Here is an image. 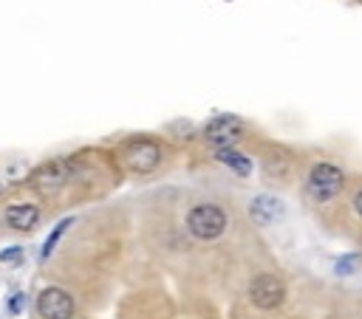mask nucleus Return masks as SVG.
Listing matches in <instances>:
<instances>
[{
    "mask_svg": "<svg viewBox=\"0 0 362 319\" xmlns=\"http://www.w3.org/2000/svg\"><path fill=\"white\" fill-rule=\"evenodd\" d=\"M303 189H305V198L317 206H331L337 203L345 189H348V172L342 164L337 161H328V158H320L308 167L305 172V181H303Z\"/></svg>",
    "mask_w": 362,
    "mask_h": 319,
    "instance_id": "1",
    "label": "nucleus"
},
{
    "mask_svg": "<svg viewBox=\"0 0 362 319\" xmlns=\"http://www.w3.org/2000/svg\"><path fill=\"white\" fill-rule=\"evenodd\" d=\"M226 223L229 217L218 203H195L187 212V229L195 240H218L226 231Z\"/></svg>",
    "mask_w": 362,
    "mask_h": 319,
    "instance_id": "2",
    "label": "nucleus"
},
{
    "mask_svg": "<svg viewBox=\"0 0 362 319\" xmlns=\"http://www.w3.org/2000/svg\"><path fill=\"white\" fill-rule=\"evenodd\" d=\"M249 299L260 311H274V308H280L286 302V282L277 274L263 271V274L252 277V282H249Z\"/></svg>",
    "mask_w": 362,
    "mask_h": 319,
    "instance_id": "3",
    "label": "nucleus"
},
{
    "mask_svg": "<svg viewBox=\"0 0 362 319\" xmlns=\"http://www.w3.org/2000/svg\"><path fill=\"white\" fill-rule=\"evenodd\" d=\"M124 164L139 172V175H147L153 172L158 164H161V144L153 141V138H133L124 144Z\"/></svg>",
    "mask_w": 362,
    "mask_h": 319,
    "instance_id": "4",
    "label": "nucleus"
},
{
    "mask_svg": "<svg viewBox=\"0 0 362 319\" xmlns=\"http://www.w3.org/2000/svg\"><path fill=\"white\" fill-rule=\"evenodd\" d=\"M246 136V127H243V121L238 119V116H229V113H223V116H215L212 121H206V127H204V138L215 147V150H223V147H235L240 138Z\"/></svg>",
    "mask_w": 362,
    "mask_h": 319,
    "instance_id": "5",
    "label": "nucleus"
},
{
    "mask_svg": "<svg viewBox=\"0 0 362 319\" xmlns=\"http://www.w3.org/2000/svg\"><path fill=\"white\" fill-rule=\"evenodd\" d=\"M37 311L42 319H71L74 313V299L62 288H45L37 296Z\"/></svg>",
    "mask_w": 362,
    "mask_h": 319,
    "instance_id": "6",
    "label": "nucleus"
},
{
    "mask_svg": "<svg viewBox=\"0 0 362 319\" xmlns=\"http://www.w3.org/2000/svg\"><path fill=\"white\" fill-rule=\"evenodd\" d=\"M68 175H71L68 161H51V164L40 167V169L31 175V183H34V189H37V192L51 195V192H57V189H62V186H65Z\"/></svg>",
    "mask_w": 362,
    "mask_h": 319,
    "instance_id": "7",
    "label": "nucleus"
},
{
    "mask_svg": "<svg viewBox=\"0 0 362 319\" xmlns=\"http://www.w3.org/2000/svg\"><path fill=\"white\" fill-rule=\"evenodd\" d=\"M286 215V206H283V200L280 198H274V195H255L252 200H249V217L252 220H257L260 226H269V223H274V220H280Z\"/></svg>",
    "mask_w": 362,
    "mask_h": 319,
    "instance_id": "8",
    "label": "nucleus"
},
{
    "mask_svg": "<svg viewBox=\"0 0 362 319\" xmlns=\"http://www.w3.org/2000/svg\"><path fill=\"white\" fill-rule=\"evenodd\" d=\"M212 158H215L218 164L229 167V169H232L235 175H240V178H249V175H252V169H255L252 158H249L246 152L235 150V147H223V150H215V152H212Z\"/></svg>",
    "mask_w": 362,
    "mask_h": 319,
    "instance_id": "9",
    "label": "nucleus"
},
{
    "mask_svg": "<svg viewBox=\"0 0 362 319\" xmlns=\"http://www.w3.org/2000/svg\"><path fill=\"white\" fill-rule=\"evenodd\" d=\"M37 220H40V209H37L34 203H11V206L6 209V223H8L11 229H17V231L34 229Z\"/></svg>",
    "mask_w": 362,
    "mask_h": 319,
    "instance_id": "10",
    "label": "nucleus"
},
{
    "mask_svg": "<svg viewBox=\"0 0 362 319\" xmlns=\"http://www.w3.org/2000/svg\"><path fill=\"white\" fill-rule=\"evenodd\" d=\"M71 223H74V217H65V220H59V223L54 226V231L48 234V240H45V246H42V260H48V257H51V251H54V246L59 243V237H62V231H65V229H68Z\"/></svg>",
    "mask_w": 362,
    "mask_h": 319,
    "instance_id": "11",
    "label": "nucleus"
},
{
    "mask_svg": "<svg viewBox=\"0 0 362 319\" xmlns=\"http://www.w3.org/2000/svg\"><path fill=\"white\" fill-rule=\"evenodd\" d=\"M356 263H359V254H345V257L337 260L334 271L342 274V277H345V274H354V271H356Z\"/></svg>",
    "mask_w": 362,
    "mask_h": 319,
    "instance_id": "12",
    "label": "nucleus"
},
{
    "mask_svg": "<svg viewBox=\"0 0 362 319\" xmlns=\"http://www.w3.org/2000/svg\"><path fill=\"white\" fill-rule=\"evenodd\" d=\"M351 212H354V217L362 223V183H356L354 192H351Z\"/></svg>",
    "mask_w": 362,
    "mask_h": 319,
    "instance_id": "13",
    "label": "nucleus"
},
{
    "mask_svg": "<svg viewBox=\"0 0 362 319\" xmlns=\"http://www.w3.org/2000/svg\"><path fill=\"white\" fill-rule=\"evenodd\" d=\"M20 254H23L20 248H6V251H0V263H14Z\"/></svg>",
    "mask_w": 362,
    "mask_h": 319,
    "instance_id": "14",
    "label": "nucleus"
},
{
    "mask_svg": "<svg viewBox=\"0 0 362 319\" xmlns=\"http://www.w3.org/2000/svg\"><path fill=\"white\" fill-rule=\"evenodd\" d=\"M23 302H25V296H23V294H14V296H11V302H8L11 313H20V311H23Z\"/></svg>",
    "mask_w": 362,
    "mask_h": 319,
    "instance_id": "15",
    "label": "nucleus"
},
{
    "mask_svg": "<svg viewBox=\"0 0 362 319\" xmlns=\"http://www.w3.org/2000/svg\"><path fill=\"white\" fill-rule=\"evenodd\" d=\"M359 243H362V234H359Z\"/></svg>",
    "mask_w": 362,
    "mask_h": 319,
    "instance_id": "16",
    "label": "nucleus"
},
{
    "mask_svg": "<svg viewBox=\"0 0 362 319\" xmlns=\"http://www.w3.org/2000/svg\"><path fill=\"white\" fill-rule=\"evenodd\" d=\"M0 189H3V183H0Z\"/></svg>",
    "mask_w": 362,
    "mask_h": 319,
    "instance_id": "17",
    "label": "nucleus"
}]
</instances>
